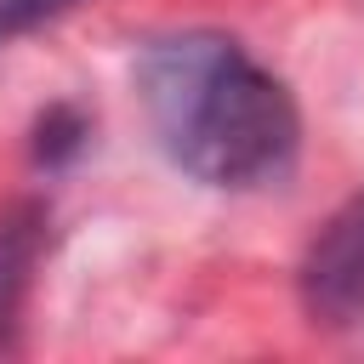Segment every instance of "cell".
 Here are the masks:
<instances>
[{
  "label": "cell",
  "mask_w": 364,
  "mask_h": 364,
  "mask_svg": "<svg viewBox=\"0 0 364 364\" xmlns=\"http://www.w3.org/2000/svg\"><path fill=\"white\" fill-rule=\"evenodd\" d=\"M34 245H40V228H34L28 210L0 216V341H6L11 313L23 301V284H28V267H34Z\"/></svg>",
  "instance_id": "cell-3"
},
{
  "label": "cell",
  "mask_w": 364,
  "mask_h": 364,
  "mask_svg": "<svg viewBox=\"0 0 364 364\" xmlns=\"http://www.w3.org/2000/svg\"><path fill=\"white\" fill-rule=\"evenodd\" d=\"M80 136H85V125H80L68 108H51V114L40 119V142H34V154H40L46 165H57V159H68V154L80 148Z\"/></svg>",
  "instance_id": "cell-4"
},
{
  "label": "cell",
  "mask_w": 364,
  "mask_h": 364,
  "mask_svg": "<svg viewBox=\"0 0 364 364\" xmlns=\"http://www.w3.org/2000/svg\"><path fill=\"white\" fill-rule=\"evenodd\" d=\"M136 97L171 165L205 188H267L296 165L290 91L228 34L154 40L136 57Z\"/></svg>",
  "instance_id": "cell-1"
},
{
  "label": "cell",
  "mask_w": 364,
  "mask_h": 364,
  "mask_svg": "<svg viewBox=\"0 0 364 364\" xmlns=\"http://www.w3.org/2000/svg\"><path fill=\"white\" fill-rule=\"evenodd\" d=\"M68 6L74 0H0V40L23 34V28H34V23H46V17L68 11Z\"/></svg>",
  "instance_id": "cell-5"
},
{
  "label": "cell",
  "mask_w": 364,
  "mask_h": 364,
  "mask_svg": "<svg viewBox=\"0 0 364 364\" xmlns=\"http://www.w3.org/2000/svg\"><path fill=\"white\" fill-rule=\"evenodd\" d=\"M296 284H301V307L318 324H358L364 318V193H353L313 233Z\"/></svg>",
  "instance_id": "cell-2"
}]
</instances>
